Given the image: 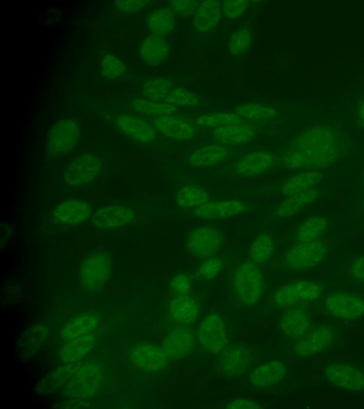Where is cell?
Returning <instances> with one entry per match:
<instances>
[{"instance_id":"obj_12","label":"cell","mask_w":364,"mask_h":409,"mask_svg":"<svg viewBox=\"0 0 364 409\" xmlns=\"http://www.w3.org/2000/svg\"><path fill=\"white\" fill-rule=\"evenodd\" d=\"M101 170V161L95 155L87 153L75 158L65 172V181L71 186H78L92 181Z\"/></svg>"},{"instance_id":"obj_55","label":"cell","mask_w":364,"mask_h":409,"mask_svg":"<svg viewBox=\"0 0 364 409\" xmlns=\"http://www.w3.org/2000/svg\"><path fill=\"white\" fill-rule=\"evenodd\" d=\"M363 179H364V173H363Z\"/></svg>"},{"instance_id":"obj_5","label":"cell","mask_w":364,"mask_h":409,"mask_svg":"<svg viewBox=\"0 0 364 409\" xmlns=\"http://www.w3.org/2000/svg\"><path fill=\"white\" fill-rule=\"evenodd\" d=\"M323 290V286L318 282L296 280L278 288L273 293L272 300L275 306L287 308L318 299L322 295Z\"/></svg>"},{"instance_id":"obj_16","label":"cell","mask_w":364,"mask_h":409,"mask_svg":"<svg viewBox=\"0 0 364 409\" xmlns=\"http://www.w3.org/2000/svg\"><path fill=\"white\" fill-rule=\"evenodd\" d=\"M161 135L178 141H188L193 138L196 129L188 120L175 114L155 117L152 124Z\"/></svg>"},{"instance_id":"obj_49","label":"cell","mask_w":364,"mask_h":409,"mask_svg":"<svg viewBox=\"0 0 364 409\" xmlns=\"http://www.w3.org/2000/svg\"><path fill=\"white\" fill-rule=\"evenodd\" d=\"M170 288L176 296L189 295L192 289V280L186 274H176L171 280Z\"/></svg>"},{"instance_id":"obj_31","label":"cell","mask_w":364,"mask_h":409,"mask_svg":"<svg viewBox=\"0 0 364 409\" xmlns=\"http://www.w3.org/2000/svg\"><path fill=\"white\" fill-rule=\"evenodd\" d=\"M279 324L281 329L287 336L299 339L311 330V320L304 310L291 308L283 314Z\"/></svg>"},{"instance_id":"obj_44","label":"cell","mask_w":364,"mask_h":409,"mask_svg":"<svg viewBox=\"0 0 364 409\" xmlns=\"http://www.w3.org/2000/svg\"><path fill=\"white\" fill-rule=\"evenodd\" d=\"M252 41L251 31L247 28L240 29L231 36L228 43V51L234 56L242 55L248 50Z\"/></svg>"},{"instance_id":"obj_20","label":"cell","mask_w":364,"mask_h":409,"mask_svg":"<svg viewBox=\"0 0 364 409\" xmlns=\"http://www.w3.org/2000/svg\"><path fill=\"white\" fill-rule=\"evenodd\" d=\"M230 151L228 146L215 142L196 148L187 158L191 166L202 168L218 165L229 158Z\"/></svg>"},{"instance_id":"obj_25","label":"cell","mask_w":364,"mask_h":409,"mask_svg":"<svg viewBox=\"0 0 364 409\" xmlns=\"http://www.w3.org/2000/svg\"><path fill=\"white\" fill-rule=\"evenodd\" d=\"M222 16V3L219 1H200L193 16V28L199 33H208L218 26Z\"/></svg>"},{"instance_id":"obj_34","label":"cell","mask_w":364,"mask_h":409,"mask_svg":"<svg viewBox=\"0 0 364 409\" xmlns=\"http://www.w3.org/2000/svg\"><path fill=\"white\" fill-rule=\"evenodd\" d=\"M95 342L91 333L67 341L60 349L59 357L65 364L80 361L92 350Z\"/></svg>"},{"instance_id":"obj_15","label":"cell","mask_w":364,"mask_h":409,"mask_svg":"<svg viewBox=\"0 0 364 409\" xmlns=\"http://www.w3.org/2000/svg\"><path fill=\"white\" fill-rule=\"evenodd\" d=\"M325 376L332 384L350 391L364 389V373L348 364L334 363L324 371Z\"/></svg>"},{"instance_id":"obj_43","label":"cell","mask_w":364,"mask_h":409,"mask_svg":"<svg viewBox=\"0 0 364 409\" xmlns=\"http://www.w3.org/2000/svg\"><path fill=\"white\" fill-rule=\"evenodd\" d=\"M173 82L163 77H156L147 80L142 87L145 99L164 102L173 88Z\"/></svg>"},{"instance_id":"obj_35","label":"cell","mask_w":364,"mask_h":409,"mask_svg":"<svg viewBox=\"0 0 364 409\" xmlns=\"http://www.w3.org/2000/svg\"><path fill=\"white\" fill-rule=\"evenodd\" d=\"M328 220L323 216H312L304 219L295 230L294 238L296 242H309L318 239L326 232Z\"/></svg>"},{"instance_id":"obj_14","label":"cell","mask_w":364,"mask_h":409,"mask_svg":"<svg viewBox=\"0 0 364 409\" xmlns=\"http://www.w3.org/2000/svg\"><path fill=\"white\" fill-rule=\"evenodd\" d=\"M277 158L267 151H255L245 154L235 164V172L242 177L260 176L271 170Z\"/></svg>"},{"instance_id":"obj_1","label":"cell","mask_w":364,"mask_h":409,"mask_svg":"<svg viewBox=\"0 0 364 409\" xmlns=\"http://www.w3.org/2000/svg\"><path fill=\"white\" fill-rule=\"evenodd\" d=\"M348 148L349 141L338 129L315 126L296 136L277 158V163L291 170L325 168L341 159Z\"/></svg>"},{"instance_id":"obj_39","label":"cell","mask_w":364,"mask_h":409,"mask_svg":"<svg viewBox=\"0 0 364 409\" xmlns=\"http://www.w3.org/2000/svg\"><path fill=\"white\" fill-rule=\"evenodd\" d=\"M175 23L174 13L168 8L153 11L147 18V26L152 34L164 37L173 29Z\"/></svg>"},{"instance_id":"obj_46","label":"cell","mask_w":364,"mask_h":409,"mask_svg":"<svg viewBox=\"0 0 364 409\" xmlns=\"http://www.w3.org/2000/svg\"><path fill=\"white\" fill-rule=\"evenodd\" d=\"M223 266V259L214 255L204 259L198 267L196 274L200 279L212 280L220 274Z\"/></svg>"},{"instance_id":"obj_27","label":"cell","mask_w":364,"mask_h":409,"mask_svg":"<svg viewBox=\"0 0 364 409\" xmlns=\"http://www.w3.org/2000/svg\"><path fill=\"white\" fill-rule=\"evenodd\" d=\"M323 177V174L317 170H301L286 179L280 186V191L287 197L315 189L322 181Z\"/></svg>"},{"instance_id":"obj_42","label":"cell","mask_w":364,"mask_h":409,"mask_svg":"<svg viewBox=\"0 0 364 409\" xmlns=\"http://www.w3.org/2000/svg\"><path fill=\"white\" fill-rule=\"evenodd\" d=\"M242 122L243 119L236 113L225 111L203 114L196 120L197 126L213 130Z\"/></svg>"},{"instance_id":"obj_30","label":"cell","mask_w":364,"mask_h":409,"mask_svg":"<svg viewBox=\"0 0 364 409\" xmlns=\"http://www.w3.org/2000/svg\"><path fill=\"white\" fill-rule=\"evenodd\" d=\"M287 373V366L279 360H272L257 366L250 373L251 384L258 388H266L281 381Z\"/></svg>"},{"instance_id":"obj_29","label":"cell","mask_w":364,"mask_h":409,"mask_svg":"<svg viewBox=\"0 0 364 409\" xmlns=\"http://www.w3.org/2000/svg\"><path fill=\"white\" fill-rule=\"evenodd\" d=\"M90 214L91 207L89 203L80 200H69L56 207L54 217L61 224L75 225L85 221Z\"/></svg>"},{"instance_id":"obj_28","label":"cell","mask_w":364,"mask_h":409,"mask_svg":"<svg viewBox=\"0 0 364 409\" xmlns=\"http://www.w3.org/2000/svg\"><path fill=\"white\" fill-rule=\"evenodd\" d=\"M321 192L315 188L286 197L277 207L274 214L279 219H287L297 214L306 207L316 202Z\"/></svg>"},{"instance_id":"obj_37","label":"cell","mask_w":364,"mask_h":409,"mask_svg":"<svg viewBox=\"0 0 364 409\" xmlns=\"http://www.w3.org/2000/svg\"><path fill=\"white\" fill-rule=\"evenodd\" d=\"M48 335L47 327L42 324H37L28 329L21 336L18 349L22 356L33 355L43 344Z\"/></svg>"},{"instance_id":"obj_11","label":"cell","mask_w":364,"mask_h":409,"mask_svg":"<svg viewBox=\"0 0 364 409\" xmlns=\"http://www.w3.org/2000/svg\"><path fill=\"white\" fill-rule=\"evenodd\" d=\"M324 305L327 312L338 319L356 320L364 315V299L352 293H332L326 298Z\"/></svg>"},{"instance_id":"obj_7","label":"cell","mask_w":364,"mask_h":409,"mask_svg":"<svg viewBox=\"0 0 364 409\" xmlns=\"http://www.w3.org/2000/svg\"><path fill=\"white\" fill-rule=\"evenodd\" d=\"M111 267V260L107 254L102 252L91 254L80 266L81 285L89 291L101 290L109 278Z\"/></svg>"},{"instance_id":"obj_10","label":"cell","mask_w":364,"mask_h":409,"mask_svg":"<svg viewBox=\"0 0 364 409\" xmlns=\"http://www.w3.org/2000/svg\"><path fill=\"white\" fill-rule=\"evenodd\" d=\"M129 359L133 366L149 373L161 371L168 361V357L162 347L145 342L132 346L129 352Z\"/></svg>"},{"instance_id":"obj_41","label":"cell","mask_w":364,"mask_h":409,"mask_svg":"<svg viewBox=\"0 0 364 409\" xmlns=\"http://www.w3.org/2000/svg\"><path fill=\"white\" fill-rule=\"evenodd\" d=\"M130 105L132 110L136 113L156 117L174 114L177 111V107L166 102H157L146 99H134Z\"/></svg>"},{"instance_id":"obj_22","label":"cell","mask_w":364,"mask_h":409,"mask_svg":"<svg viewBox=\"0 0 364 409\" xmlns=\"http://www.w3.org/2000/svg\"><path fill=\"white\" fill-rule=\"evenodd\" d=\"M170 318L181 325H191L196 321L200 312L199 302L192 295L175 296L168 304Z\"/></svg>"},{"instance_id":"obj_33","label":"cell","mask_w":364,"mask_h":409,"mask_svg":"<svg viewBox=\"0 0 364 409\" xmlns=\"http://www.w3.org/2000/svg\"><path fill=\"white\" fill-rule=\"evenodd\" d=\"M169 51V45L166 38L154 34L146 37L139 48L142 59L152 66L162 62L168 55Z\"/></svg>"},{"instance_id":"obj_8","label":"cell","mask_w":364,"mask_h":409,"mask_svg":"<svg viewBox=\"0 0 364 409\" xmlns=\"http://www.w3.org/2000/svg\"><path fill=\"white\" fill-rule=\"evenodd\" d=\"M224 241L223 231L213 225H201L188 235L186 247L190 253L198 258L214 256Z\"/></svg>"},{"instance_id":"obj_21","label":"cell","mask_w":364,"mask_h":409,"mask_svg":"<svg viewBox=\"0 0 364 409\" xmlns=\"http://www.w3.org/2000/svg\"><path fill=\"white\" fill-rule=\"evenodd\" d=\"M114 123L121 132L141 143H149L156 136L153 125L133 115H119L115 118Z\"/></svg>"},{"instance_id":"obj_9","label":"cell","mask_w":364,"mask_h":409,"mask_svg":"<svg viewBox=\"0 0 364 409\" xmlns=\"http://www.w3.org/2000/svg\"><path fill=\"white\" fill-rule=\"evenodd\" d=\"M80 134L78 122L73 119H63L50 129L46 141V148L52 155H61L70 151Z\"/></svg>"},{"instance_id":"obj_51","label":"cell","mask_w":364,"mask_h":409,"mask_svg":"<svg viewBox=\"0 0 364 409\" xmlns=\"http://www.w3.org/2000/svg\"><path fill=\"white\" fill-rule=\"evenodd\" d=\"M116 6L124 13H133L141 10L148 3L147 1H116Z\"/></svg>"},{"instance_id":"obj_54","label":"cell","mask_w":364,"mask_h":409,"mask_svg":"<svg viewBox=\"0 0 364 409\" xmlns=\"http://www.w3.org/2000/svg\"><path fill=\"white\" fill-rule=\"evenodd\" d=\"M357 117L358 123L364 126V101L360 104L358 109Z\"/></svg>"},{"instance_id":"obj_4","label":"cell","mask_w":364,"mask_h":409,"mask_svg":"<svg viewBox=\"0 0 364 409\" xmlns=\"http://www.w3.org/2000/svg\"><path fill=\"white\" fill-rule=\"evenodd\" d=\"M328 245L321 239L296 242L285 253L284 266L291 271H306L318 265L325 258Z\"/></svg>"},{"instance_id":"obj_17","label":"cell","mask_w":364,"mask_h":409,"mask_svg":"<svg viewBox=\"0 0 364 409\" xmlns=\"http://www.w3.org/2000/svg\"><path fill=\"white\" fill-rule=\"evenodd\" d=\"M334 337L335 332L333 329L326 326L318 327L298 339L294 349L299 356H309L330 346Z\"/></svg>"},{"instance_id":"obj_24","label":"cell","mask_w":364,"mask_h":409,"mask_svg":"<svg viewBox=\"0 0 364 409\" xmlns=\"http://www.w3.org/2000/svg\"><path fill=\"white\" fill-rule=\"evenodd\" d=\"M82 364L80 361L55 369L38 382L36 392L41 395H49L65 387Z\"/></svg>"},{"instance_id":"obj_19","label":"cell","mask_w":364,"mask_h":409,"mask_svg":"<svg viewBox=\"0 0 364 409\" xmlns=\"http://www.w3.org/2000/svg\"><path fill=\"white\" fill-rule=\"evenodd\" d=\"M251 361V355L247 348L241 345H231L221 351L219 366L225 374L235 377L247 371Z\"/></svg>"},{"instance_id":"obj_45","label":"cell","mask_w":364,"mask_h":409,"mask_svg":"<svg viewBox=\"0 0 364 409\" xmlns=\"http://www.w3.org/2000/svg\"><path fill=\"white\" fill-rule=\"evenodd\" d=\"M164 102L175 107H195L198 105L199 99L192 92L176 87L171 90Z\"/></svg>"},{"instance_id":"obj_6","label":"cell","mask_w":364,"mask_h":409,"mask_svg":"<svg viewBox=\"0 0 364 409\" xmlns=\"http://www.w3.org/2000/svg\"><path fill=\"white\" fill-rule=\"evenodd\" d=\"M196 342L201 349L211 354L221 352L226 347V327L221 317L212 312L200 322L196 334Z\"/></svg>"},{"instance_id":"obj_3","label":"cell","mask_w":364,"mask_h":409,"mask_svg":"<svg viewBox=\"0 0 364 409\" xmlns=\"http://www.w3.org/2000/svg\"><path fill=\"white\" fill-rule=\"evenodd\" d=\"M232 288L243 305L250 307L258 303L264 290V277L259 266L250 260L240 263L233 273Z\"/></svg>"},{"instance_id":"obj_32","label":"cell","mask_w":364,"mask_h":409,"mask_svg":"<svg viewBox=\"0 0 364 409\" xmlns=\"http://www.w3.org/2000/svg\"><path fill=\"white\" fill-rule=\"evenodd\" d=\"M100 316L94 312H84L71 318L60 330V337L69 341L90 334L100 323Z\"/></svg>"},{"instance_id":"obj_52","label":"cell","mask_w":364,"mask_h":409,"mask_svg":"<svg viewBox=\"0 0 364 409\" xmlns=\"http://www.w3.org/2000/svg\"><path fill=\"white\" fill-rule=\"evenodd\" d=\"M350 274L355 280L364 283V255L358 257L352 262Z\"/></svg>"},{"instance_id":"obj_23","label":"cell","mask_w":364,"mask_h":409,"mask_svg":"<svg viewBox=\"0 0 364 409\" xmlns=\"http://www.w3.org/2000/svg\"><path fill=\"white\" fill-rule=\"evenodd\" d=\"M134 217V212L122 205H109L97 210L92 216L93 224L100 229H113L128 224Z\"/></svg>"},{"instance_id":"obj_38","label":"cell","mask_w":364,"mask_h":409,"mask_svg":"<svg viewBox=\"0 0 364 409\" xmlns=\"http://www.w3.org/2000/svg\"><path fill=\"white\" fill-rule=\"evenodd\" d=\"M275 249V242L272 236L268 233L258 234L252 241L250 249V260L260 266L268 262Z\"/></svg>"},{"instance_id":"obj_40","label":"cell","mask_w":364,"mask_h":409,"mask_svg":"<svg viewBox=\"0 0 364 409\" xmlns=\"http://www.w3.org/2000/svg\"><path fill=\"white\" fill-rule=\"evenodd\" d=\"M242 119L252 121H265L270 120L277 114V110L263 104L248 103L239 106L235 112Z\"/></svg>"},{"instance_id":"obj_18","label":"cell","mask_w":364,"mask_h":409,"mask_svg":"<svg viewBox=\"0 0 364 409\" xmlns=\"http://www.w3.org/2000/svg\"><path fill=\"white\" fill-rule=\"evenodd\" d=\"M196 342V335L191 330L186 327H178L166 337L162 349L168 359H182L193 351Z\"/></svg>"},{"instance_id":"obj_47","label":"cell","mask_w":364,"mask_h":409,"mask_svg":"<svg viewBox=\"0 0 364 409\" xmlns=\"http://www.w3.org/2000/svg\"><path fill=\"white\" fill-rule=\"evenodd\" d=\"M101 70L103 75L115 79L122 75L126 70L124 62L112 54H107L101 60Z\"/></svg>"},{"instance_id":"obj_2","label":"cell","mask_w":364,"mask_h":409,"mask_svg":"<svg viewBox=\"0 0 364 409\" xmlns=\"http://www.w3.org/2000/svg\"><path fill=\"white\" fill-rule=\"evenodd\" d=\"M105 378L102 364L97 360L85 362L64 387L65 395L72 400H85L97 394Z\"/></svg>"},{"instance_id":"obj_48","label":"cell","mask_w":364,"mask_h":409,"mask_svg":"<svg viewBox=\"0 0 364 409\" xmlns=\"http://www.w3.org/2000/svg\"><path fill=\"white\" fill-rule=\"evenodd\" d=\"M249 1L245 0H230L222 3L223 15L229 19L240 17L247 11Z\"/></svg>"},{"instance_id":"obj_36","label":"cell","mask_w":364,"mask_h":409,"mask_svg":"<svg viewBox=\"0 0 364 409\" xmlns=\"http://www.w3.org/2000/svg\"><path fill=\"white\" fill-rule=\"evenodd\" d=\"M210 201L208 191L195 184H186L176 191V202L183 209H196Z\"/></svg>"},{"instance_id":"obj_26","label":"cell","mask_w":364,"mask_h":409,"mask_svg":"<svg viewBox=\"0 0 364 409\" xmlns=\"http://www.w3.org/2000/svg\"><path fill=\"white\" fill-rule=\"evenodd\" d=\"M254 126L246 123H240L213 129V140L225 146L244 144L252 141L256 136Z\"/></svg>"},{"instance_id":"obj_53","label":"cell","mask_w":364,"mask_h":409,"mask_svg":"<svg viewBox=\"0 0 364 409\" xmlns=\"http://www.w3.org/2000/svg\"><path fill=\"white\" fill-rule=\"evenodd\" d=\"M226 408L236 409H257L262 407L257 403L248 399H236L229 402L225 406Z\"/></svg>"},{"instance_id":"obj_13","label":"cell","mask_w":364,"mask_h":409,"mask_svg":"<svg viewBox=\"0 0 364 409\" xmlns=\"http://www.w3.org/2000/svg\"><path fill=\"white\" fill-rule=\"evenodd\" d=\"M247 209V204L240 200H210L193 209V214L200 219L216 221L235 217L245 212Z\"/></svg>"},{"instance_id":"obj_50","label":"cell","mask_w":364,"mask_h":409,"mask_svg":"<svg viewBox=\"0 0 364 409\" xmlns=\"http://www.w3.org/2000/svg\"><path fill=\"white\" fill-rule=\"evenodd\" d=\"M199 2L193 0H178L170 2L173 13L182 16L194 14Z\"/></svg>"}]
</instances>
